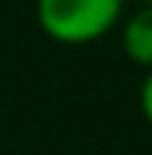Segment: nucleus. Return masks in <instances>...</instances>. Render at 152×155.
<instances>
[{"instance_id": "nucleus-2", "label": "nucleus", "mask_w": 152, "mask_h": 155, "mask_svg": "<svg viewBox=\"0 0 152 155\" xmlns=\"http://www.w3.org/2000/svg\"><path fill=\"white\" fill-rule=\"evenodd\" d=\"M121 48L127 60L152 70V6H140L121 25Z\"/></svg>"}, {"instance_id": "nucleus-4", "label": "nucleus", "mask_w": 152, "mask_h": 155, "mask_svg": "<svg viewBox=\"0 0 152 155\" xmlns=\"http://www.w3.org/2000/svg\"><path fill=\"white\" fill-rule=\"evenodd\" d=\"M140 6H152V0H140Z\"/></svg>"}, {"instance_id": "nucleus-3", "label": "nucleus", "mask_w": 152, "mask_h": 155, "mask_svg": "<svg viewBox=\"0 0 152 155\" xmlns=\"http://www.w3.org/2000/svg\"><path fill=\"white\" fill-rule=\"evenodd\" d=\"M140 108H143V117H146L149 127H152V70L146 73V79H143V86H140Z\"/></svg>"}, {"instance_id": "nucleus-1", "label": "nucleus", "mask_w": 152, "mask_h": 155, "mask_svg": "<svg viewBox=\"0 0 152 155\" xmlns=\"http://www.w3.org/2000/svg\"><path fill=\"white\" fill-rule=\"evenodd\" d=\"M124 0H35L41 32L57 45H92L121 25Z\"/></svg>"}]
</instances>
